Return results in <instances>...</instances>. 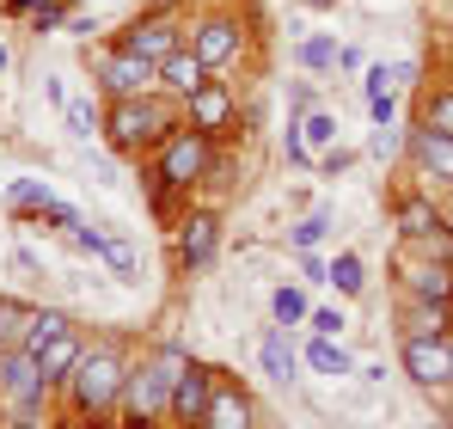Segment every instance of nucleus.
Wrapping results in <instances>:
<instances>
[{
	"label": "nucleus",
	"mask_w": 453,
	"mask_h": 429,
	"mask_svg": "<svg viewBox=\"0 0 453 429\" xmlns=\"http://www.w3.org/2000/svg\"><path fill=\"white\" fill-rule=\"evenodd\" d=\"M331 283H337L343 300H356V294L368 288V264H362L356 252H337V258H331Z\"/></svg>",
	"instance_id": "nucleus-23"
},
{
	"label": "nucleus",
	"mask_w": 453,
	"mask_h": 429,
	"mask_svg": "<svg viewBox=\"0 0 453 429\" xmlns=\"http://www.w3.org/2000/svg\"><path fill=\"white\" fill-rule=\"evenodd\" d=\"M6 68H12V56H6V43H0V74H6Z\"/></svg>",
	"instance_id": "nucleus-39"
},
{
	"label": "nucleus",
	"mask_w": 453,
	"mask_h": 429,
	"mask_svg": "<svg viewBox=\"0 0 453 429\" xmlns=\"http://www.w3.org/2000/svg\"><path fill=\"white\" fill-rule=\"evenodd\" d=\"M6 203H12L19 214H43L50 203H56V191H50L43 178H12V184H6Z\"/></svg>",
	"instance_id": "nucleus-22"
},
{
	"label": "nucleus",
	"mask_w": 453,
	"mask_h": 429,
	"mask_svg": "<svg viewBox=\"0 0 453 429\" xmlns=\"http://www.w3.org/2000/svg\"><path fill=\"white\" fill-rule=\"evenodd\" d=\"M251 429H264V424H251Z\"/></svg>",
	"instance_id": "nucleus-44"
},
{
	"label": "nucleus",
	"mask_w": 453,
	"mask_h": 429,
	"mask_svg": "<svg viewBox=\"0 0 453 429\" xmlns=\"http://www.w3.org/2000/svg\"><path fill=\"white\" fill-rule=\"evenodd\" d=\"M325 233H331V209H312V214L301 221V227L288 233V239H295V252H312V246H319Z\"/></svg>",
	"instance_id": "nucleus-28"
},
{
	"label": "nucleus",
	"mask_w": 453,
	"mask_h": 429,
	"mask_svg": "<svg viewBox=\"0 0 453 429\" xmlns=\"http://www.w3.org/2000/svg\"><path fill=\"white\" fill-rule=\"evenodd\" d=\"M306 368H312V374H331V380H337V374H356L349 350H343L337 338H319V332H312V344H306Z\"/></svg>",
	"instance_id": "nucleus-21"
},
{
	"label": "nucleus",
	"mask_w": 453,
	"mask_h": 429,
	"mask_svg": "<svg viewBox=\"0 0 453 429\" xmlns=\"http://www.w3.org/2000/svg\"><path fill=\"white\" fill-rule=\"evenodd\" d=\"M306 325H312L319 338H337V332H343V313H337V307H312V319H306Z\"/></svg>",
	"instance_id": "nucleus-32"
},
{
	"label": "nucleus",
	"mask_w": 453,
	"mask_h": 429,
	"mask_svg": "<svg viewBox=\"0 0 453 429\" xmlns=\"http://www.w3.org/2000/svg\"><path fill=\"white\" fill-rule=\"evenodd\" d=\"M43 393H50V380H43L37 356H31L25 344H6V350H0V399L19 411V424H31V417H37Z\"/></svg>",
	"instance_id": "nucleus-5"
},
{
	"label": "nucleus",
	"mask_w": 453,
	"mask_h": 429,
	"mask_svg": "<svg viewBox=\"0 0 453 429\" xmlns=\"http://www.w3.org/2000/svg\"><path fill=\"white\" fill-rule=\"evenodd\" d=\"M398 147H411V136H398L392 123H374V136H368V153H374V160H392Z\"/></svg>",
	"instance_id": "nucleus-29"
},
{
	"label": "nucleus",
	"mask_w": 453,
	"mask_h": 429,
	"mask_svg": "<svg viewBox=\"0 0 453 429\" xmlns=\"http://www.w3.org/2000/svg\"><path fill=\"white\" fill-rule=\"evenodd\" d=\"M68 239H74L80 252H92V258H104V246H111V239H104L98 227H86V221H80V227H74V233H68Z\"/></svg>",
	"instance_id": "nucleus-33"
},
{
	"label": "nucleus",
	"mask_w": 453,
	"mask_h": 429,
	"mask_svg": "<svg viewBox=\"0 0 453 429\" xmlns=\"http://www.w3.org/2000/svg\"><path fill=\"white\" fill-rule=\"evenodd\" d=\"M19 338H25V307L0 300V350H6V344H19Z\"/></svg>",
	"instance_id": "nucleus-30"
},
{
	"label": "nucleus",
	"mask_w": 453,
	"mask_h": 429,
	"mask_svg": "<svg viewBox=\"0 0 453 429\" xmlns=\"http://www.w3.org/2000/svg\"><path fill=\"white\" fill-rule=\"evenodd\" d=\"M270 319H276V325H306V319H312V307H306V294L301 288H276V294H270Z\"/></svg>",
	"instance_id": "nucleus-24"
},
{
	"label": "nucleus",
	"mask_w": 453,
	"mask_h": 429,
	"mask_svg": "<svg viewBox=\"0 0 453 429\" xmlns=\"http://www.w3.org/2000/svg\"><path fill=\"white\" fill-rule=\"evenodd\" d=\"M190 50L209 62V74H221V68H233V62L245 56V31H239L233 12H209V19L190 25Z\"/></svg>",
	"instance_id": "nucleus-7"
},
{
	"label": "nucleus",
	"mask_w": 453,
	"mask_h": 429,
	"mask_svg": "<svg viewBox=\"0 0 453 429\" xmlns=\"http://www.w3.org/2000/svg\"><path fill=\"white\" fill-rule=\"evenodd\" d=\"M306 6H337V0H306Z\"/></svg>",
	"instance_id": "nucleus-40"
},
{
	"label": "nucleus",
	"mask_w": 453,
	"mask_h": 429,
	"mask_svg": "<svg viewBox=\"0 0 453 429\" xmlns=\"http://www.w3.org/2000/svg\"><path fill=\"white\" fill-rule=\"evenodd\" d=\"M209 80H215V74H209V62H203L190 43H184L178 56H165V62H159V92H165V98H178V105H184L196 86H209Z\"/></svg>",
	"instance_id": "nucleus-13"
},
{
	"label": "nucleus",
	"mask_w": 453,
	"mask_h": 429,
	"mask_svg": "<svg viewBox=\"0 0 453 429\" xmlns=\"http://www.w3.org/2000/svg\"><path fill=\"white\" fill-rule=\"evenodd\" d=\"M417 129H441V136H453V86H441V92H429V98H423Z\"/></svg>",
	"instance_id": "nucleus-25"
},
{
	"label": "nucleus",
	"mask_w": 453,
	"mask_h": 429,
	"mask_svg": "<svg viewBox=\"0 0 453 429\" xmlns=\"http://www.w3.org/2000/svg\"><path fill=\"white\" fill-rule=\"evenodd\" d=\"M68 325H74V319H68L62 307H31V313H25V338H19V344H25V350L37 356V350H43V344H50L56 332H68Z\"/></svg>",
	"instance_id": "nucleus-20"
},
{
	"label": "nucleus",
	"mask_w": 453,
	"mask_h": 429,
	"mask_svg": "<svg viewBox=\"0 0 453 429\" xmlns=\"http://www.w3.org/2000/svg\"><path fill=\"white\" fill-rule=\"evenodd\" d=\"M453 332V307H441V300H411L404 307V325H398V344L404 338H448Z\"/></svg>",
	"instance_id": "nucleus-18"
},
{
	"label": "nucleus",
	"mask_w": 453,
	"mask_h": 429,
	"mask_svg": "<svg viewBox=\"0 0 453 429\" xmlns=\"http://www.w3.org/2000/svg\"><path fill=\"white\" fill-rule=\"evenodd\" d=\"M404 288H411V300H441V307H453V264L448 258H429V264H417L404 277Z\"/></svg>",
	"instance_id": "nucleus-19"
},
{
	"label": "nucleus",
	"mask_w": 453,
	"mask_h": 429,
	"mask_svg": "<svg viewBox=\"0 0 453 429\" xmlns=\"http://www.w3.org/2000/svg\"><path fill=\"white\" fill-rule=\"evenodd\" d=\"M251 399L233 386V380H215V393H209V411H203V424L196 429H251Z\"/></svg>",
	"instance_id": "nucleus-15"
},
{
	"label": "nucleus",
	"mask_w": 453,
	"mask_h": 429,
	"mask_svg": "<svg viewBox=\"0 0 453 429\" xmlns=\"http://www.w3.org/2000/svg\"><path fill=\"white\" fill-rule=\"evenodd\" d=\"M301 142H306V153H312V147H331L337 142V117H331V111H306L301 117Z\"/></svg>",
	"instance_id": "nucleus-26"
},
{
	"label": "nucleus",
	"mask_w": 453,
	"mask_h": 429,
	"mask_svg": "<svg viewBox=\"0 0 453 429\" xmlns=\"http://www.w3.org/2000/svg\"><path fill=\"white\" fill-rule=\"evenodd\" d=\"M190 25H178V19H165V12H148V19H135L123 37H117V50H129V56H148V62H165V56H178L190 37H184Z\"/></svg>",
	"instance_id": "nucleus-9"
},
{
	"label": "nucleus",
	"mask_w": 453,
	"mask_h": 429,
	"mask_svg": "<svg viewBox=\"0 0 453 429\" xmlns=\"http://www.w3.org/2000/svg\"><path fill=\"white\" fill-rule=\"evenodd\" d=\"M178 227H184V233H178L184 270H209V264H215V246H221V221H215V214H184Z\"/></svg>",
	"instance_id": "nucleus-11"
},
{
	"label": "nucleus",
	"mask_w": 453,
	"mask_h": 429,
	"mask_svg": "<svg viewBox=\"0 0 453 429\" xmlns=\"http://www.w3.org/2000/svg\"><path fill=\"white\" fill-rule=\"evenodd\" d=\"M68 129H74L80 142L92 136V111H86V105H68Z\"/></svg>",
	"instance_id": "nucleus-36"
},
{
	"label": "nucleus",
	"mask_w": 453,
	"mask_h": 429,
	"mask_svg": "<svg viewBox=\"0 0 453 429\" xmlns=\"http://www.w3.org/2000/svg\"><path fill=\"white\" fill-rule=\"evenodd\" d=\"M448 227H453V203H448Z\"/></svg>",
	"instance_id": "nucleus-41"
},
{
	"label": "nucleus",
	"mask_w": 453,
	"mask_h": 429,
	"mask_svg": "<svg viewBox=\"0 0 453 429\" xmlns=\"http://www.w3.org/2000/svg\"><path fill=\"white\" fill-rule=\"evenodd\" d=\"M448 393H453V380H448Z\"/></svg>",
	"instance_id": "nucleus-43"
},
{
	"label": "nucleus",
	"mask_w": 453,
	"mask_h": 429,
	"mask_svg": "<svg viewBox=\"0 0 453 429\" xmlns=\"http://www.w3.org/2000/svg\"><path fill=\"white\" fill-rule=\"evenodd\" d=\"M184 117H190V129L221 136L226 123L239 117V98H233V86H226V80H209V86H196V92L184 98Z\"/></svg>",
	"instance_id": "nucleus-10"
},
{
	"label": "nucleus",
	"mask_w": 453,
	"mask_h": 429,
	"mask_svg": "<svg viewBox=\"0 0 453 429\" xmlns=\"http://www.w3.org/2000/svg\"><path fill=\"white\" fill-rule=\"evenodd\" d=\"M172 129H178V111L159 92H148V98H111V111H104V142L117 153H153Z\"/></svg>",
	"instance_id": "nucleus-2"
},
{
	"label": "nucleus",
	"mask_w": 453,
	"mask_h": 429,
	"mask_svg": "<svg viewBox=\"0 0 453 429\" xmlns=\"http://www.w3.org/2000/svg\"><path fill=\"white\" fill-rule=\"evenodd\" d=\"M68 399H74L80 417H104L123 405V386H129V362L117 356L111 344H86V356L74 362V374L62 380Z\"/></svg>",
	"instance_id": "nucleus-3"
},
{
	"label": "nucleus",
	"mask_w": 453,
	"mask_h": 429,
	"mask_svg": "<svg viewBox=\"0 0 453 429\" xmlns=\"http://www.w3.org/2000/svg\"><path fill=\"white\" fill-rule=\"evenodd\" d=\"M301 277L306 283H331V264H319L312 252H301Z\"/></svg>",
	"instance_id": "nucleus-35"
},
{
	"label": "nucleus",
	"mask_w": 453,
	"mask_h": 429,
	"mask_svg": "<svg viewBox=\"0 0 453 429\" xmlns=\"http://www.w3.org/2000/svg\"><path fill=\"white\" fill-rule=\"evenodd\" d=\"M104 264H111L117 277H135V252H129L123 239H111V246H104Z\"/></svg>",
	"instance_id": "nucleus-31"
},
{
	"label": "nucleus",
	"mask_w": 453,
	"mask_h": 429,
	"mask_svg": "<svg viewBox=\"0 0 453 429\" xmlns=\"http://www.w3.org/2000/svg\"><path fill=\"white\" fill-rule=\"evenodd\" d=\"M398 362H404V374L423 393H448V380H453V344L448 338H404L398 344Z\"/></svg>",
	"instance_id": "nucleus-8"
},
{
	"label": "nucleus",
	"mask_w": 453,
	"mask_h": 429,
	"mask_svg": "<svg viewBox=\"0 0 453 429\" xmlns=\"http://www.w3.org/2000/svg\"><path fill=\"white\" fill-rule=\"evenodd\" d=\"M448 344H453V332H448Z\"/></svg>",
	"instance_id": "nucleus-42"
},
{
	"label": "nucleus",
	"mask_w": 453,
	"mask_h": 429,
	"mask_svg": "<svg viewBox=\"0 0 453 429\" xmlns=\"http://www.w3.org/2000/svg\"><path fill=\"white\" fill-rule=\"evenodd\" d=\"M368 111H374V123H398V105H392V92L368 98Z\"/></svg>",
	"instance_id": "nucleus-34"
},
{
	"label": "nucleus",
	"mask_w": 453,
	"mask_h": 429,
	"mask_svg": "<svg viewBox=\"0 0 453 429\" xmlns=\"http://www.w3.org/2000/svg\"><path fill=\"white\" fill-rule=\"evenodd\" d=\"M50 0H6V12H43Z\"/></svg>",
	"instance_id": "nucleus-38"
},
{
	"label": "nucleus",
	"mask_w": 453,
	"mask_h": 429,
	"mask_svg": "<svg viewBox=\"0 0 453 429\" xmlns=\"http://www.w3.org/2000/svg\"><path fill=\"white\" fill-rule=\"evenodd\" d=\"M215 380H221V374H209L203 362H190V368L178 374V386H172V417H178V424H203V411H209V393H215Z\"/></svg>",
	"instance_id": "nucleus-12"
},
{
	"label": "nucleus",
	"mask_w": 453,
	"mask_h": 429,
	"mask_svg": "<svg viewBox=\"0 0 453 429\" xmlns=\"http://www.w3.org/2000/svg\"><path fill=\"white\" fill-rule=\"evenodd\" d=\"M80 356H86V344H80V332L68 325V332H56V338L37 350V368H43V380H50V386H62V380L74 374V362H80Z\"/></svg>",
	"instance_id": "nucleus-17"
},
{
	"label": "nucleus",
	"mask_w": 453,
	"mask_h": 429,
	"mask_svg": "<svg viewBox=\"0 0 453 429\" xmlns=\"http://www.w3.org/2000/svg\"><path fill=\"white\" fill-rule=\"evenodd\" d=\"M411 166L423 178H435V184L453 191V136H441V129H411Z\"/></svg>",
	"instance_id": "nucleus-14"
},
{
	"label": "nucleus",
	"mask_w": 453,
	"mask_h": 429,
	"mask_svg": "<svg viewBox=\"0 0 453 429\" xmlns=\"http://www.w3.org/2000/svg\"><path fill=\"white\" fill-rule=\"evenodd\" d=\"M257 362H264V374H270L276 386H288V380H295V368H301V350H295L288 325H270V332L257 338Z\"/></svg>",
	"instance_id": "nucleus-16"
},
{
	"label": "nucleus",
	"mask_w": 453,
	"mask_h": 429,
	"mask_svg": "<svg viewBox=\"0 0 453 429\" xmlns=\"http://www.w3.org/2000/svg\"><path fill=\"white\" fill-rule=\"evenodd\" d=\"M184 368H190V350H184V344H159L142 368H129V386H123L129 424H159V417H172V386H178Z\"/></svg>",
	"instance_id": "nucleus-1"
},
{
	"label": "nucleus",
	"mask_w": 453,
	"mask_h": 429,
	"mask_svg": "<svg viewBox=\"0 0 453 429\" xmlns=\"http://www.w3.org/2000/svg\"><path fill=\"white\" fill-rule=\"evenodd\" d=\"M92 80H98L104 98H148V92H159V62L129 56V50H111V56H98Z\"/></svg>",
	"instance_id": "nucleus-6"
},
{
	"label": "nucleus",
	"mask_w": 453,
	"mask_h": 429,
	"mask_svg": "<svg viewBox=\"0 0 453 429\" xmlns=\"http://www.w3.org/2000/svg\"><path fill=\"white\" fill-rule=\"evenodd\" d=\"M386 74H392V86H411V80H417V62H392Z\"/></svg>",
	"instance_id": "nucleus-37"
},
{
	"label": "nucleus",
	"mask_w": 453,
	"mask_h": 429,
	"mask_svg": "<svg viewBox=\"0 0 453 429\" xmlns=\"http://www.w3.org/2000/svg\"><path fill=\"white\" fill-rule=\"evenodd\" d=\"M337 56H343V50H337V37H301V68H337Z\"/></svg>",
	"instance_id": "nucleus-27"
},
{
	"label": "nucleus",
	"mask_w": 453,
	"mask_h": 429,
	"mask_svg": "<svg viewBox=\"0 0 453 429\" xmlns=\"http://www.w3.org/2000/svg\"><path fill=\"white\" fill-rule=\"evenodd\" d=\"M153 153H159V160H153V184H159V191H190V184H203L209 166H215V136L178 123Z\"/></svg>",
	"instance_id": "nucleus-4"
}]
</instances>
